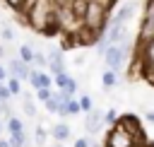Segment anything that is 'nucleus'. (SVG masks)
Instances as JSON below:
<instances>
[{
	"instance_id": "obj_16",
	"label": "nucleus",
	"mask_w": 154,
	"mask_h": 147,
	"mask_svg": "<svg viewBox=\"0 0 154 147\" xmlns=\"http://www.w3.org/2000/svg\"><path fill=\"white\" fill-rule=\"evenodd\" d=\"M5 5L10 7V10H14V12H29V7L34 5V0H5Z\"/></svg>"
},
{
	"instance_id": "obj_39",
	"label": "nucleus",
	"mask_w": 154,
	"mask_h": 147,
	"mask_svg": "<svg viewBox=\"0 0 154 147\" xmlns=\"http://www.w3.org/2000/svg\"><path fill=\"white\" fill-rule=\"evenodd\" d=\"M113 2H116V0H113Z\"/></svg>"
},
{
	"instance_id": "obj_15",
	"label": "nucleus",
	"mask_w": 154,
	"mask_h": 147,
	"mask_svg": "<svg viewBox=\"0 0 154 147\" xmlns=\"http://www.w3.org/2000/svg\"><path fill=\"white\" fill-rule=\"evenodd\" d=\"M101 84H103V89L116 87V84H118V72H116V70H111V67H106V70H103V75H101Z\"/></svg>"
},
{
	"instance_id": "obj_7",
	"label": "nucleus",
	"mask_w": 154,
	"mask_h": 147,
	"mask_svg": "<svg viewBox=\"0 0 154 147\" xmlns=\"http://www.w3.org/2000/svg\"><path fill=\"white\" fill-rule=\"evenodd\" d=\"M103 36H106V41L113 46V43H128V24H123V22H108V27H106V31H103Z\"/></svg>"
},
{
	"instance_id": "obj_33",
	"label": "nucleus",
	"mask_w": 154,
	"mask_h": 147,
	"mask_svg": "<svg viewBox=\"0 0 154 147\" xmlns=\"http://www.w3.org/2000/svg\"><path fill=\"white\" fill-rule=\"evenodd\" d=\"M144 118H147V123H152V125H154V111H147V113H144Z\"/></svg>"
},
{
	"instance_id": "obj_18",
	"label": "nucleus",
	"mask_w": 154,
	"mask_h": 147,
	"mask_svg": "<svg viewBox=\"0 0 154 147\" xmlns=\"http://www.w3.org/2000/svg\"><path fill=\"white\" fill-rule=\"evenodd\" d=\"M43 106H46V111H48V113H60V108H63V101H60V99L53 94V96H51V99H48Z\"/></svg>"
},
{
	"instance_id": "obj_1",
	"label": "nucleus",
	"mask_w": 154,
	"mask_h": 147,
	"mask_svg": "<svg viewBox=\"0 0 154 147\" xmlns=\"http://www.w3.org/2000/svg\"><path fill=\"white\" fill-rule=\"evenodd\" d=\"M111 17H108V5L101 2V0H89V7H87V14L82 19V27L96 31V34H103L106 27H108Z\"/></svg>"
},
{
	"instance_id": "obj_25",
	"label": "nucleus",
	"mask_w": 154,
	"mask_h": 147,
	"mask_svg": "<svg viewBox=\"0 0 154 147\" xmlns=\"http://www.w3.org/2000/svg\"><path fill=\"white\" fill-rule=\"evenodd\" d=\"M34 96H36L38 101H43V104H46V101L53 96V89H51V87H41V89H36V94H34Z\"/></svg>"
},
{
	"instance_id": "obj_8",
	"label": "nucleus",
	"mask_w": 154,
	"mask_h": 147,
	"mask_svg": "<svg viewBox=\"0 0 154 147\" xmlns=\"http://www.w3.org/2000/svg\"><path fill=\"white\" fill-rule=\"evenodd\" d=\"M140 10V2L137 0H128V2H123L116 12H113V17H111V22H123V24H128L132 17H135V12Z\"/></svg>"
},
{
	"instance_id": "obj_9",
	"label": "nucleus",
	"mask_w": 154,
	"mask_h": 147,
	"mask_svg": "<svg viewBox=\"0 0 154 147\" xmlns=\"http://www.w3.org/2000/svg\"><path fill=\"white\" fill-rule=\"evenodd\" d=\"M103 125H106L103 111H99V108H91V111L84 116V130H87L89 135H96V133H99Z\"/></svg>"
},
{
	"instance_id": "obj_14",
	"label": "nucleus",
	"mask_w": 154,
	"mask_h": 147,
	"mask_svg": "<svg viewBox=\"0 0 154 147\" xmlns=\"http://www.w3.org/2000/svg\"><path fill=\"white\" fill-rule=\"evenodd\" d=\"M51 135H53L55 142H65V140L70 137V125H67V123H55L53 130H51Z\"/></svg>"
},
{
	"instance_id": "obj_17",
	"label": "nucleus",
	"mask_w": 154,
	"mask_h": 147,
	"mask_svg": "<svg viewBox=\"0 0 154 147\" xmlns=\"http://www.w3.org/2000/svg\"><path fill=\"white\" fill-rule=\"evenodd\" d=\"M34 55H36L34 46H29V43H22V46H19V58H22L26 65H34Z\"/></svg>"
},
{
	"instance_id": "obj_30",
	"label": "nucleus",
	"mask_w": 154,
	"mask_h": 147,
	"mask_svg": "<svg viewBox=\"0 0 154 147\" xmlns=\"http://www.w3.org/2000/svg\"><path fill=\"white\" fill-rule=\"evenodd\" d=\"M14 39V31L10 27H2V41H12Z\"/></svg>"
},
{
	"instance_id": "obj_4",
	"label": "nucleus",
	"mask_w": 154,
	"mask_h": 147,
	"mask_svg": "<svg viewBox=\"0 0 154 147\" xmlns=\"http://www.w3.org/2000/svg\"><path fill=\"white\" fill-rule=\"evenodd\" d=\"M137 60L142 63V75L154 80V39L147 43H137Z\"/></svg>"
},
{
	"instance_id": "obj_21",
	"label": "nucleus",
	"mask_w": 154,
	"mask_h": 147,
	"mask_svg": "<svg viewBox=\"0 0 154 147\" xmlns=\"http://www.w3.org/2000/svg\"><path fill=\"white\" fill-rule=\"evenodd\" d=\"M34 67H38V70H48V55H46L43 51H36V55H34Z\"/></svg>"
},
{
	"instance_id": "obj_37",
	"label": "nucleus",
	"mask_w": 154,
	"mask_h": 147,
	"mask_svg": "<svg viewBox=\"0 0 154 147\" xmlns=\"http://www.w3.org/2000/svg\"><path fill=\"white\" fill-rule=\"evenodd\" d=\"M0 133H2V123H0Z\"/></svg>"
},
{
	"instance_id": "obj_23",
	"label": "nucleus",
	"mask_w": 154,
	"mask_h": 147,
	"mask_svg": "<svg viewBox=\"0 0 154 147\" xmlns=\"http://www.w3.org/2000/svg\"><path fill=\"white\" fill-rule=\"evenodd\" d=\"M7 140L12 147H26V133H12Z\"/></svg>"
},
{
	"instance_id": "obj_20",
	"label": "nucleus",
	"mask_w": 154,
	"mask_h": 147,
	"mask_svg": "<svg viewBox=\"0 0 154 147\" xmlns=\"http://www.w3.org/2000/svg\"><path fill=\"white\" fill-rule=\"evenodd\" d=\"M7 130H10V135H12V133H24V123H22L17 116H10V118H7Z\"/></svg>"
},
{
	"instance_id": "obj_27",
	"label": "nucleus",
	"mask_w": 154,
	"mask_h": 147,
	"mask_svg": "<svg viewBox=\"0 0 154 147\" xmlns=\"http://www.w3.org/2000/svg\"><path fill=\"white\" fill-rule=\"evenodd\" d=\"M79 106H82V111H84V113H89V111L94 108V101H91V96L82 94V96H79Z\"/></svg>"
},
{
	"instance_id": "obj_22",
	"label": "nucleus",
	"mask_w": 154,
	"mask_h": 147,
	"mask_svg": "<svg viewBox=\"0 0 154 147\" xmlns=\"http://www.w3.org/2000/svg\"><path fill=\"white\" fill-rule=\"evenodd\" d=\"M70 80H72V77H70L67 72H58V75H53V84H55L58 89H65V87L70 84Z\"/></svg>"
},
{
	"instance_id": "obj_28",
	"label": "nucleus",
	"mask_w": 154,
	"mask_h": 147,
	"mask_svg": "<svg viewBox=\"0 0 154 147\" xmlns=\"http://www.w3.org/2000/svg\"><path fill=\"white\" fill-rule=\"evenodd\" d=\"M103 118H106V123H108V125H116L120 116H118V111H116V108H108V111L103 113Z\"/></svg>"
},
{
	"instance_id": "obj_38",
	"label": "nucleus",
	"mask_w": 154,
	"mask_h": 147,
	"mask_svg": "<svg viewBox=\"0 0 154 147\" xmlns=\"http://www.w3.org/2000/svg\"><path fill=\"white\" fill-rule=\"evenodd\" d=\"M58 147H60V145H58Z\"/></svg>"
},
{
	"instance_id": "obj_36",
	"label": "nucleus",
	"mask_w": 154,
	"mask_h": 147,
	"mask_svg": "<svg viewBox=\"0 0 154 147\" xmlns=\"http://www.w3.org/2000/svg\"><path fill=\"white\" fill-rule=\"evenodd\" d=\"M0 58H5V46H0Z\"/></svg>"
},
{
	"instance_id": "obj_24",
	"label": "nucleus",
	"mask_w": 154,
	"mask_h": 147,
	"mask_svg": "<svg viewBox=\"0 0 154 147\" xmlns=\"http://www.w3.org/2000/svg\"><path fill=\"white\" fill-rule=\"evenodd\" d=\"M22 104H24V113H26V116H36V106H34L31 94H24V96H22Z\"/></svg>"
},
{
	"instance_id": "obj_10",
	"label": "nucleus",
	"mask_w": 154,
	"mask_h": 147,
	"mask_svg": "<svg viewBox=\"0 0 154 147\" xmlns=\"http://www.w3.org/2000/svg\"><path fill=\"white\" fill-rule=\"evenodd\" d=\"M7 72H10V77H17V80H26V82H29L31 67H29L22 58H12V60L7 63Z\"/></svg>"
},
{
	"instance_id": "obj_34",
	"label": "nucleus",
	"mask_w": 154,
	"mask_h": 147,
	"mask_svg": "<svg viewBox=\"0 0 154 147\" xmlns=\"http://www.w3.org/2000/svg\"><path fill=\"white\" fill-rule=\"evenodd\" d=\"M0 147H12V145H10V140H2L0 137Z\"/></svg>"
},
{
	"instance_id": "obj_26",
	"label": "nucleus",
	"mask_w": 154,
	"mask_h": 147,
	"mask_svg": "<svg viewBox=\"0 0 154 147\" xmlns=\"http://www.w3.org/2000/svg\"><path fill=\"white\" fill-rule=\"evenodd\" d=\"M7 87H10L12 96H14V94H22V80H17V77H10V80H7Z\"/></svg>"
},
{
	"instance_id": "obj_31",
	"label": "nucleus",
	"mask_w": 154,
	"mask_h": 147,
	"mask_svg": "<svg viewBox=\"0 0 154 147\" xmlns=\"http://www.w3.org/2000/svg\"><path fill=\"white\" fill-rule=\"evenodd\" d=\"M75 147H91V142H89L87 137H77V140H75Z\"/></svg>"
},
{
	"instance_id": "obj_5",
	"label": "nucleus",
	"mask_w": 154,
	"mask_h": 147,
	"mask_svg": "<svg viewBox=\"0 0 154 147\" xmlns=\"http://www.w3.org/2000/svg\"><path fill=\"white\" fill-rule=\"evenodd\" d=\"M118 125H123L128 133H132V137L137 140V145H144L147 142V135L142 133V120L135 116V113H123L118 118Z\"/></svg>"
},
{
	"instance_id": "obj_2",
	"label": "nucleus",
	"mask_w": 154,
	"mask_h": 147,
	"mask_svg": "<svg viewBox=\"0 0 154 147\" xmlns=\"http://www.w3.org/2000/svg\"><path fill=\"white\" fill-rule=\"evenodd\" d=\"M125 58H128V43H113V46H108L106 53H103L106 67H111V70H116V72H120V70L125 67Z\"/></svg>"
},
{
	"instance_id": "obj_13",
	"label": "nucleus",
	"mask_w": 154,
	"mask_h": 147,
	"mask_svg": "<svg viewBox=\"0 0 154 147\" xmlns=\"http://www.w3.org/2000/svg\"><path fill=\"white\" fill-rule=\"evenodd\" d=\"M87 7H89V0H70V14H72L77 22H82V19H84Z\"/></svg>"
},
{
	"instance_id": "obj_32",
	"label": "nucleus",
	"mask_w": 154,
	"mask_h": 147,
	"mask_svg": "<svg viewBox=\"0 0 154 147\" xmlns=\"http://www.w3.org/2000/svg\"><path fill=\"white\" fill-rule=\"evenodd\" d=\"M7 80H10V72L5 65H0V82H7Z\"/></svg>"
},
{
	"instance_id": "obj_3",
	"label": "nucleus",
	"mask_w": 154,
	"mask_h": 147,
	"mask_svg": "<svg viewBox=\"0 0 154 147\" xmlns=\"http://www.w3.org/2000/svg\"><path fill=\"white\" fill-rule=\"evenodd\" d=\"M137 145V140L132 137V133H128L123 125H111L106 133V147H132Z\"/></svg>"
},
{
	"instance_id": "obj_12",
	"label": "nucleus",
	"mask_w": 154,
	"mask_h": 147,
	"mask_svg": "<svg viewBox=\"0 0 154 147\" xmlns=\"http://www.w3.org/2000/svg\"><path fill=\"white\" fill-rule=\"evenodd\" d=\"M29 84H31L34 89H41V87H51V84H53V77H51L46 70H38V67H34V70L29 72Z\"/></svg>"
},
{
	"instance_id": "obj_29",
	"label": "nucleus",
	"mask_w": 154,
	"mask_h": 147,
	"mask_svg": "<svg viewBox=\"0 0 154 147\" xmlns=\"http://www.w3.org/2000/svg\"><path fill=\"white\" fill-rule=\"evenodd\" d=\"M34 140H36V145H38V147L46 142V130H43L41 125H36V130H34Z\"/></svg>"
},
{
	"instance_id": "obj_11",
	"label": "nucleus",
	"mask_w": 154,
	"mask_h": 147,
	"mask_svg": "<svg viewBox=\"0 0 154 147\" xmlns=\"http://www.w3.org/2000/svg\"><path fill=\"white\" fill-rule=\"evenodd\" d=\"M46 55H48V70H51V75L65 72V58H63V51H58V48H51Z\"/></svg>"
},
{
	"instance_id": "obj_19",
	"label": "nucleus",
	"mask_w": 154,
	"mask_h": 147,
	"mask_svg": "<svg viewBox=\"0 0 154 147\" xmlns=\"http://www.w3.org/2000/svg\"><path fill=\"white\" fill-rule=\"evenodd\" d=\"M77 113H82V106H79V99L75 96L65 104V116H77Z\"/></svg>"
},
{
	"instance_id": "obj_6",
	"label": "nucleus",
	"mask_w": 154,
	"mask_h": 147,
	"mask_svg": "<svg viewBox=\"0 0 154 147\" xmlns=\"http://www.w3.org/2000/svg\"><path fill=\"white\" fill-rule=\"evenodd\" d=\"M149 39H154V0H147V10H144V19L140 24L137 43H147Z\"/></svg>"
},
{
	"instance_id": "obj_35",
	"label": "nucleus",
	"mask_w": 154,
	"mask_h": 147,
	"mask_svg": "<svg viewBox=\"0 0 154 147\" xmlns=\"http://www.w3.org/2000/svg\"><path fill=\"white\" fill-rule=\"evenodd\" d=\"M132 147H154V145H149V142H144V145H132Z\"/></svg>"
}]
</instances>
